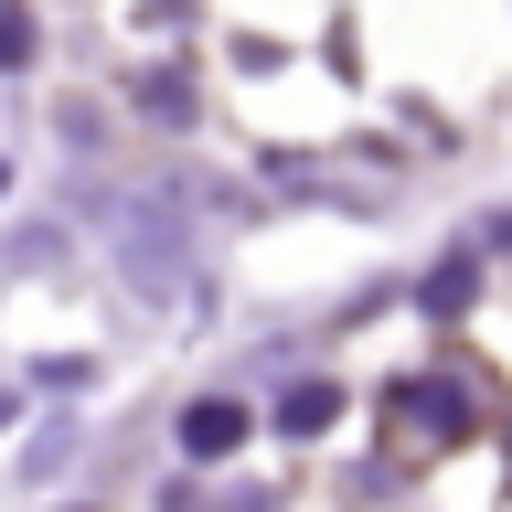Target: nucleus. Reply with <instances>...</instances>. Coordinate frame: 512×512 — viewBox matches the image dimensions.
I'll list each match as a JSON object with an SVG mask.
<instances>
[{"mask_svg": "<svg viewBox=\"0 0 512 512\" xmlns=\"http://www.w3.org/2000/svg\"><path fill=\"white\" fill-rule=\"evenodd\" d=\"M395 416H406V438H470V395H459V384H427V374H416V384H395Z\"/></svg>", "mask_w": 512, "mask_h": 512, "instance_id": "nucleus-1", "label": "nucleus"}, {"mask_svg": "<svg viewBox=\"0 0 512 512\" xmlns=\"http://www.w3.org/2000/svg\"><path fill=\"white\" fill-rule=\"evenodd\" d=\"M171 438H182V459H235V448H246V406H235V395H203V406H182Z\"/></svg>", "mask_w": 512, "mask_h": 512, "instance_id": "nucleus-2", "label": "nucleus"}, {"mask_svg": "<svg viewBox=\"0 0 512 512\" xmlns=\"http://www.w3.org/2000/svg\"><path fill=\"white\" fill-rule=\"evenodd\" d=\"M331 416H342V384H299V395L278 406V427H288V438H320Z\"/></svg>", "mask_w": 512, "mask_h": 512, "instance_id": "nucleus-3", "label": "nucleus"}, {"mask_svg": "<svg viewBox=\"0 0 512 512\" xmlns=\"http://www.w3.org/2000/svg\"><path fill=\"white\" fill-rule=\"evenodd\" d=\"M32 54V22H22V11H0V64H22Z\"/></svg>", "mask_w": 512, "mask_h": 512, "instance_id": "nucleus-4", "label": "nucleus"}]
</instances>
